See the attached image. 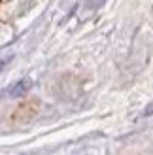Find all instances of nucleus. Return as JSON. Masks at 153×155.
I'll list each match as a JSON object with an SVG mask.
<instances>
[{
	"label": "nucleus",
	"mask_w": 153,
	"mask_h": 155,
	"mask_svg": "<svg viewBox=\"0 0 153 155\" xmlns=\"http://www.w3.org/2000/svg\"><path fill=\"white\" fill-rule=\"evenodd\" d=\"M144 117H149V115H153V104H149L148 108H146V110H144Z\"/></svg>",
	"instance_id": "3"
},
{
	"label": "nucleus",
	"mask_w": 153,
	"mask_h": 155,
	"mask_svg": "<svg viewBox=\"0 0 153 155\" xmlns=\"http://www.w3.org/2000/svg\"><path fill=\"white\" fill-rule=\"evenodd\" d=\"M104 2H106V0H85V8L93 12V10H98Z\"/></svg>",
	"instance_id": "2"
},
{
	"label": "nucleus",
	"mask_w": 153,
	"mask_h": 155,
	"mask_svg": "<svg viewBox=\"0 0 153 155\" xmlns=\"http://www.w3.org/2000/svg\"><path fill=\"white\" fill-rule=\"evenodd\" d=\"M30 87H32V81H30V80H19V81H15L11 87L8 89V97H11V98L25 97L27 93L30 91Z\"/></svg>",
	"instance_id": "1"
}]
</instances>
